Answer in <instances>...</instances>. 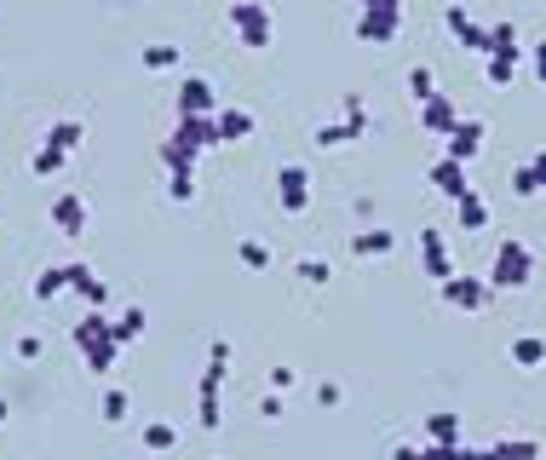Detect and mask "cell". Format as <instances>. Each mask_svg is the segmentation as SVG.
Returning <instances> with one entry per match:
<instances>
[{
    "label": "cell",
    "mask_w": 546,
    "mask_h": 460,
    "mask_svg": "<svg viewBox=\"0 0 546 460\" xmlns=\"http://www.w3.org/2000/svg\"><path fill=\"white\" fill-rule=\"evenodd\" d=\"M6 414H12V403H6V397H0V420H6Z\"/></svg>",
    "instance_id": "cell-49"
},
{
    "label": "cell",
    "mask_w": 546,
    "mask_h": 460,
    "mask_svg": "<svg viewBox=\"0 0 546 460\" xmlns=\"http://www.w3.org/2000/svg\"><path fill=\"white\" fill-rule=\"evenodd\" d=\"M167 196L173 202H190L196 196V173H167Z\"/></svg>",
    "instance_id": "cell-39"
},
{
    "label": "cell",
    "mask_w": 546,
    "mask_h": 460,
    "mask_svg": "<svg viewBox=\"0 0 546 460\" xmlns=\"http://www.w3.org/2000/svg\"><path fill=\"white\" fill-rule=\"evenodd\" d=\"M58 294H69V265H46L41 276H35V299H58Z\"/></svg>",
    "instance_id": "cell-27"
},
{
    "label": "cell",
    "mask_w": 546,
    "mask_h": 460,
    "mask_svg": "<svg viewBox=\"0 0 546 460\" xmlns=\"http://www.w3.org/2000/svg\"><path fill=\"white\" fill-rule=\"evenodd\" d=\"M69 340L81 345V363H87L92 374H110L115 357H121L115 328H110V311H87L81 322H69Z\"/></svg>",
    "instance_id": "cell-2"
},
{
    "label": "cell",
    "mask_w": 546,
    "mask_h": 460,
    "mask_svg": "<svg viewBox=\"0 0 546 460\" xmlns=\"http://www.w3.org/2000/svg\"><path fill=\"white\" fill-rule=\"evenodd\" d=\"M512 196H524V202H529V196H541V179H535V167H529V161L512 173Z\"/></svg>",
    "instance_id": "cell-38"
},
{
    "label": "cell",
    "mask_w": 546,
    "mask_h": 460,
    "mask_svg": "<svg viewBox=\"0 0 546 460\" xmlns=\"http://www.w3.org/2000/svg\"><path fill=\"white\" fill-rule=\"evenodd\" d=\"M52 225L64 230V236H81V230L92 225V207H87V196H81V190H64V196L52 202Z\"/></svg>",
    "instance_id": "cell-13"
},
{
    "label": "cell",
    "mask_w": 546,
    "mask_h": 460,
    "mask_svg": "<svg viewBox=\"0 0 546 460\" xmlns=\"http://www.w3.org/2000/svg\"><path fill=\"white\" fill-rule=\"evenodd\" d=\"M535 271H541V253L529 248L524 236H501V242H495V259H489V271H483V282H489L495 294H518V288L535 282Z\"/></svg>",
    "instance_id": "cell-1"
},
{
    "label": "cell",
    "mask_w": 546,
    "mask_h": 460,
    "mask_svg": "<svg viewBox=\"0 0 546 460\" xmlns=\"http://www.w3.org/2000/svg\"><path fill=\"white\" fill-rule=\"evenodd\" d=\"M294 386V368H271V391H288Z\"/></svg>",
    "instance_id": "cell-45"
},
{
    "label": "cell",
    "mask_w": 546,
    "mask_h": 460,
    "mask_svg": "<svg viewBox=\"0 0 546 460\" xmlns=\"http://www.w3.org/2000/svg\"><path fill=\"white\" fill-rule=\"evenodd\" d=\"M219 420H225L219 397H196V426H202V432H219Z\"/></svg>",
    "instance_id": "cell-36"
},
{
    "label": "cell",
    "mask_w": 546,
    "mask_h": 460,
    "mask_svg": "<svg viewBox=\"0 0 546 460\" xmlns=\"http://www.w3.org/2000/svg\"><path fill=\"white\" fill-rule=\"evenodd\" d=\"M110 328H115V345L127 351L133 340H144V328H150V311H144V305H127L121 317H110Z\"/></svg>",
    "instance_id": "cell-19"
},
{
    "label": "cell",
    "mask_w": 546,
    "mask_h": 460,
    "mask_svg": "<svg viewBox=\"0 0 546 460\" xmlns=\"http://www.w3.org/2000/svg\"><path fill=\"white\" fill-rule=\"evenodd\" d=\"M466 460H495V449H466Z\"/></svg>",
    "instance_id": "cell-48"
},
{
    "label": "cell",
    "mask_w": 546,
    "mask_h": 460,
    "mask_svg": "<svg viewBox=\"0 0 546 460\" xmlns=\"http://www.w3.org/2000/svg\"><path fill=\"white\" fill-rule=\"evenodd\" d=\"M64 161H69V156H58V150H46V144H35V156H29V167H35L41 179H52V173H58Z\"/></svg>",
    "instance_id": "cell-37"
},
{
    "label": "cell",
    "mask_w": 546,
    "mask_h": 460,
    "mask_svg": "<svg viewBox=\"0 0 546 460\" xmlns=\"http://www.w3.org/2000/svg\"><path fill=\"white\" fill-rule=\"evenodd\" d=\"M230 374V340H213L207 345V363H202V380H196V397H219Z\"/></svg>",
    "instance_id": "cell-15"
},
{
    "label": "cell",
    "mask_w": 546,
    "mask_h": 460,
    "mask_svg": "<svg viewBox=\"0 0 546 460\" xmlns=\"http://www.w3.org/2000/svg\"><path fill=\"white\" fill-rule=\"evenodd\" d=\"M225 23L236 29V41L248 46V52H265V46L276 41V12L265 6V0H230Z\"/></svg>",
    "instance_id": "cell-3"
},
{
    "label": "cell",
    "mask_w": 546,
    "mask_h": 460,
    "mask_svg": "<svg viewBox=\"0 0 546 460\" xmlns=\"http://www.w3.org/2000/svg\"><path fill=\"white\" fill-rule=\"evenodd\" d=\"M248 133H253V115L248 110H230V104H225V110H219V144H242Z\"/></svg>",
    "instance_id": "cell-25"
},
{
    "label": "cell",
    "mask_w": 546,
    "mask_h": 460,
    "mask_svg": "<svg viewBox=\"0 0 546 460\" xmlns=\"http://www.w3.org/2000/svg\"><path fill=\"white\" fill-rule=\"evenodd\" d=\"M156 156H161V167H167V173H196V161H202L196 150H184L179 138H161Z\"/></svg>",
    "instance_id": "cell-23"
},
{
    "label": "cell",
    "mask_w": 546,
    "mask_h": 460,
    "mask_svg": "<svg viewBox=\"0 0 546 460\" xmlns=\"http://www.w3.org/2000/svg\"><path fill=\"white\" fill-rule=\"evenodd\" d=\"M443 29H449L466 52H483V58H489V29H483L466 6H443Z\"/></svg>",
    "instance_id": "cell-11"
},
{
    "label": "cell",
    "mask_w": 546,
    "mask_h": 460,
    "mask_svg": "<svg viewBox=\"0 0 546 460\" xmlns=\"http://www.w3.org/2000/svg\"><path fill=\"white\" fill-rule=\"evenodd\" d=\"M236 259H242L248 271H271V248H265V242H253V236L236 248Z\"/></svg>",
    "instance_id": "cell-32"
},
{
    "label": "cell",
    "mask_w": 546,
    "mask_h": 460,
    "mask_svg": "<svg viewBox=\"0 0 546 460\" xmlns=\"http://www.w3.org/2000/svg\"><path fill=\"white\" fill-rule=\"evenodd\" d=\"M317 403H322V409H340V403H345V391L334 386V380H322V386H317Z\"/></svg>",
    "instance_id": "cell-42"
},
{
    "label": "cell",
    "mask_w": 546,
    "mask_h": 460,
    "mask_svg": "<svg viewBox=\"0 0 546 460\" xmlns=\"http://www.w3.org/2000/svg\"><path fill=\"white\" fill-rule=\"evenodd\" d=\"M46 150H58V156H81V144H87V121H75V115H64V121H52L41 138Z\"/></svg>",
    "instance_id": "cell-16"
},
{
    "label": "cell",
    "mask_w": 546,
    "mask_h": 460,
    "mask_svg": "<svg viewBox=\"0 0 546 460\" xmlns=\"http://www.w3.org/2000/svg\"><path fill=\"white\" fill-rule=\"evenodd\" d=\"M225 104H219V92L207 87L202 75H184L179 92H173V115H219Z\"/></svg>",
    "instance_id": "cell-8"
},
{
    "label": "cell",
    "mask_w": 546,
    "mask_h": 460,
    "mask_svg": "<svg viewBox=\"0 0 546 460\" xmlns=\"http://www.w3.org/2000/svg\"><path fill=\"white\" fill-rule=\"evenodd\" d=\"M69 294L87 299V311H104V305H110V288H104V276L92 271L87 259H75V265H69Z\"/></svg>",
    "instance_id": "cell-14"
},
{
    "label": "cell",
    "mask_w": 546,
    "mask_h": 460,
    "mask_svg": "<svg viewBox=\"0 0 546 460\" xmlns=\"http://www.w3.org/2000/svg\"><path fill=\"white\" fill-rule=\"evenodd\" d=\"M409 92H414V104H426V98L437 92V75H432L426 64H414V69H409Z\"/></svg>",
    "instance_id": "cell-35"
},
{
    "label": "cell",
    "mask_w": 546,
    "mask_h": 460,
    "mask_svg": "<svg viewBox=\"0 0 546 460\" xmlns=\"http://www.w3.org/2000/svg\"><path fill=\"white\" fill-rule=\"evenodd\" d=\"M483 150V121H460L455 133L443 138V156H455V161H472Z\"/></svg>",
    "instance_id": "cell-18"
},
{
    "label": "cell",
    "mask_w": 546,
    "mask_h": 460,
    "mask_svg": "<svg viewBox=\"0 0 546 460\" xmlns=\"http://www.w3.org/2000/svg\"><path fill=\"white\" fill-rule=\"evenodd\" d=\"M311 196H317L311 167H305V161H282V167H276V207L299 219V213H311Z\"/></svg>",
    "instance_id": "cell-5"
},
{
    "label": "cell",
    "mask_w": 546,
    "mask_h": 460,
    "mask_svg": "<svg viewBox=\"0 0 546 460\" xmlns=\"http://www.w3.org/2000/svg\"><path fill=\"white\" fill-rule=\"evenodd\" d=\"M426 179H432V190H437V196H449V202L472 196V184H466V161H455V156H437Z\"/></svg>",
    "instance_id": "cell-12"
},
{
    "label": "cell",
    "mask_w": 546,
    "mask_h": 460,
    "mask_svg": "<svg viewBox=\"0 0 546 460\" xmlns=\"http://www.w3.org/2000/svg\"><path fill=\"white\" fill-rule=\"evenodd\" d=\"M345 127H351V144H357V138H368V127H374V115H368V104L357 98V92L345 98Z\"/></svg>",
    "instance_id": "cell-30"
},
{
    "label": "cell",
    "mask_w": 546,
    "mask_h": 460,
    "mask_svg": "<svg viewBox=\"0 0 546 460\" xmlns=\"http://www.w3.org/2000/svg\"><path fill=\"white\" fill-rule=\"evenodd\" d=\"M351 253L357 259H386V253H397V230H386V225L351 230Z\"/></svg>",
    "instance_id": "cell-17"
},
{
    "label": "cell",
    "mask_w": 546,
    "mask_h": 460,
    "mask_svg": "<svg viewBox=\"0 0 546 460\" xmlns=\"http://www.w3.org/2000/svg\"><path fill=\"white\" fill-rule=\"evenodd\" d=\"M420 265H426V276H432V282H449V276H455V253H449L443 225H426V230H420Z\"/></svg>",
    "instance_id": "cell-7"
},
{
    "label": "cell",
    "mask_w": 546,
    "mask_h": 460,
    "mask_svg": "<svg viewBox=\"0 0 546 460\" xmlns=\"http://www.w3.org/2000/svg\"><path fill=\"white\" fill-rule=\"evenodd\" d=\"M518 64H524V52H495V58H483L489 87H512V81H518Z\"/></svg>",
    "instance_id": "cell-20"
},
{
    "label": "cell",
    "mask_w": 546,
    "mask_h": 460,
    "mask_svg": "<svg viewBox=\"0 0 546 460\" xmlns=\"http://www.w3.org/2000/svg\"><path fill=\"white\" fill-rule=\"evenodd\" d=\"M455 225H460V230H483V225H489V202H483L478 190L455 202Z\"/></svg>",
    "instance_id": "cell-24"
},
{
    "label": "cell",
    "mask_w": 546,
    "mask_h": 460,
    "mask_svg": "<svg viewBox=\"0 0 546 460\" xmlns=\"http://www.w3.org/2000/svg\"><path fill=\"white\" fill-rule=\"evenodd\" d=\"M529 69H535V81L546 87V41H535V52H529Z\"/></svg>",
    "instance_id": "cell-44"
},
{
    "label": "cell",
    "mask_w": 546,
    "mask_h": 460,
    "mask_svg": "<svg viewBox=\"0 0 546 460\" xmlns=\"http://www.w3.org/2000/svg\"><path fill=\"white\" fill-rule=\"evenodd\" d=\"M144 69H179V46H167V41L144 46Z\"/></svg>",
    "instance_id": "cell-33"
},
{
    "label": "cell",
    "mask_w": 546,
    "mask_h": 460,
    "mask_svg": "<svg viewBox=\"0 0 546 460\" xmlns=\"http://www.w3.org/2000/svg\"><path fill=\"white\" fill-rule=\"evenodd\" d=\"M460 121H466V115H460V104L449 98V92H432V98L420 104V127H426L432 138H449Z\"/></svg>",
    "instance_id": "cell-10"
},
{
    "label": "cell",
    "mask_w": 546,
    "mask_h": 460,
    "mask_svg": "<svg viewBox=\"0 0 546 460\" xmlns=\"http://www.w3.org/2000/svg\"><path fill=\"white\" fill-rule=\"evenodd\" d=\"M495 52H524V46H518V23L512 18L489 23V58H495Z\"/></svg>",
    "instance_id": "cell-29"
},
{
    "label": "cell",
    "mask_w": 546,
    "mask_h": 460,
    "mask_svg": "<svg viewBox=\"0 0 546 460\" xmlns=\"http://www.w3.org/2000/svg\"><path fill=\"white\" fill-rule=\"evenodd\" d=\"M512 363L518 368H546V340L541 334H518V340H512Z\"/></svg>",
    "instance_id": "cell-26"
},
{
    "label": "cell",
    "mask_w": 546,
    "mask_h": 460,
    "mask_svg": "<svg viewBox=\"0 0 546 460\" xmlns=\"http://www.w3.org/2000/svg\"><path fill=\"white\" fill-rule=\"evenodd\" d=\"M259 414H265V420H282V391H265V397H259Z\"/></svg>",
    "instance_id": "cell-43"
},
{
    "label": "cell",
    "mask_w": 546,
    "mask_h": 460,
    "mask_svg": "<svg viewBox=\"0 0 546 460\" xmlns=\"http://www.w3.org/2000/svg\"><path fill=\"white\" fill-rule=\"evenodd\" d=\"M391 460H420V449H409V443H403V449H391Z\"/></svg>",
    "instance_id": "cell-47"
},
{
    "label": "cell",
    "mask_w": 546,
    "mask_h": 460,
    "mask_svg": "<svg viewBox=\"0 0 546 460\" xmlns=\"http://www.w3.org/2000/svg\"><path fill=\"white\" fill-rule=\"evenodd\" d=\"M489 449H495V460H546V449L535 437H501V443H489Z\"/></svg>",
    "instance_id": "cell-22"
},
{
    "label": "cell",
    "mask_w": 546,
    "mask_h": 460,
    "mask_svg": "<svg viewBox=\"0 0 546 460\" xmlns=\"http://www.w3.org/2000/svg\"><path fill=\"white\" fill-rule=\"evenodd\" d=\"M489 294H495V288H489L483 276H460L455 271L449 282H437V299H443V305H455V311H483Z\"/></svg>",
    "instance_id": "cell-6"
},
{
    "label": "cell",
    "mask_w": 546,
    "mask_h": 460,
    "mask_svg": "<svg viewBox=\"0 0 546 460\" xmlns=\"http://www.w3.org/2000/svg\"><path fill=\"white\" fill-rule=\"evenodd\" d=\"M426 443H460V414H426Z\"/></svg>",
    "instance_id": "cell-28"
},
{
    "label": "cell",
    "mask_w": 546,
    "mask_h": 460,
    "mask_svg": "<svg viewBox=\"0 0 546 460\" xmlns=\"http://www.w3.org/2000/svg\"><path fill=\"white\" fill-rule=\"evenodd\" d=\"M167 138H179L184 150H196V156H202V150L219 144V115H173V133H167Z\"/></svg>",
    "instance_id": "cell-9"
},
{
    "label": "cell",
    "mask_w": 546,
    "mask_h": 460,
    "mask_svg": "<svg viewBox=\"0 0 546 460\" xmlns=\"http://www.w3.org/2000/svg\"><path fill=\"white\" fill-rule=\"evenodd\" d=\"M167 449H179V426L173 420H150L144 426V455H167Z\"/></svg>",
    "instance_id": "cell-21"
},
{
    "label": "cell",
    "mask_w": 546,
    "mask_h": 460,
    "mask_svg": "<svg viewBox=\"0 0 546 460\" xmlns=\"http://www.w3.org/2000/svg\"><path fill=\"white\" fill-rule=\"evenodd\" d=\"M420 460H466V443H426Z\"/></svg>",
    "instance_id": "cell-40"
},
{
    "label": "cell",
    "mask_w": 546,
    "mask_h": 460,
    "mask_svg": "<svg viewBox=\"0 0 546 460\" xmlns=\"http://www.w3.org/2000/svg\"><path fill=\"white\" fill-rule=\"evenodd\" d=\"M403 18H409V0H357V41H368V46L397 41Z\"/></svg>",
    "instance_id": "cell-4"
},
{
    "label": "cell",
    "mask_w": 546,
    "mask_h": 460,
    "mask_svg": "<svg viewBox=\"0 0 546 460\" xmlns=\"http://www.w3.org/2000/svg\"><path fill=\"white\" fill-rule=\"evenodd\" d=\"M12 351H18V363H41V334H18V345H12Z\"/></svg>",
    "instance_id": "cell-41"
},
{
    "label": "cell",
    "mask_w": 546,
    "mask_h": 460,
    "mask_svg": "<svg viewBox=\"0 0 546 460\" xmlns=\"http://www.w3.org/2000/svg\"><path fill=\"white\" fill-rule=\"evenodd\" d=\"M150 460H156V455H150Z\"/></svg>",
    "instance_id": "cell-50"
},
{
    "label": "cell",
    "mask_w": 546,
    "mask_h": 460,
    "mask_svg": "<svg viewBox=\"0 0 546 460\" xmlns=\"http://www.w3.org/2000/svg\"><path fill=\"white\" fill-rule=\"evenodd\" d=\"M98 409H104V420H110V426H121L133 403H127V391H121V386H110V391H104V403H98Z\"/></svg>",
    "instance_id": "cell-34"
},
{
    "label": "cell",
    "mask_w": 546,
    "mask_h": 460,
    "mask_svg": "<svg viewBox=\"0 0 546 460\" xmlns=\"http://www.w3.org/2000/svg\"><path fill=\"white\" fill-rule=\"evenodd\" d=\"M294 276L299 282H311V288H322V282H334V265H328V259H299Z\"/></svg>",
    "instance_id": "cell-31"
},
{
    "label": "cell",
    "mask_w": 546,
    "mask_h": 460,
    "mask_svg": "<svg viewBox=\"0 0 546 460\" xmlns=\"http://www.w3.org/2000/svg\"><path fill=\"white\" fill-rule=\"evenodd\" d=\"M529 167H535V179H541V190H546V150H541L535 161H529Z\"/></svg>",
    "instance_id": "cell-46"
}]
</instances>
